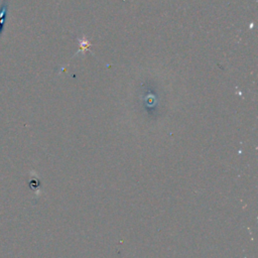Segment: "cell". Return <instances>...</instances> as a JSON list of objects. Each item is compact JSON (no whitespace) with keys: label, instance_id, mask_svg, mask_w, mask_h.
Returning <instances> with one entry per match:
<instances>
[{"label":"cell","instance_id":"cell-1","mask_svg":"<svg viewBox=\"0 0 258 258\" xmlns=\"http://www.w3.org/2000/svg\"><path fill=\"white\" fill-rule=\"evenodd\" d=\"M7 12H8V0H3L0 7V37L2 35L3 27L5 25V21L7 18Z\"/></svg>","mask_w":258,"mask_h":258}]
</instances>
